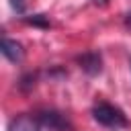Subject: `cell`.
I'll return each mask as SVG.
<instances>
[{
    "instance_id": "obj_4",
    "label": "cell",
    "mask_w": 131,
    "mask_h": 131,
    "mask_svg": "<svg viewBox=\"0 0 131 131\" xmlns=\"http://www.w3.org/2000/svg\"><path fill=\"white\" fill-rule=\"evenodd\" d=\"M8 131H41V123L31 115H18L8 123Z\"/></svg>"
},
{
    "instance_id": "obj_6",
    "label": "cell",
    "mask_w": 131,
    "mask_h": 131,
    "mask_svg": "<svg viewBox=\"0 0 131 131\" xmlns=\"http://www.w3.org/2000/svg\"><path fill=\"white\" fill-rule=\"evenodd\" d=\"M29 25H35V27H49V20L45 14H33L31 18H27Z\"/></svg>"
},
{
    "instance_id": "obj_7",
    "label": "cell",
    "mask_w": 131,
    "mask_h": 131,
    "mask_svg": "<svg viewBox=\"0 0 131 131\" xmlns=\"http://www.w3.org/2000/svg\"><path fill=\"white\" fill-rule=\"evenodd\" d=\"M18 86H20L23 90H31V88L35 86V76H33V74L23 76V78H20V82H18Z\"/></svg>"
},
{
    "instance_id": "obj_10",
    "label": "cell",
    "mask_w": 131,
    "mask_h": 131,
    "mask_svg": "<svg viewBox=\"0 0 131 131\" xmlns=\"http://www.w3.org/2000/svg\"><path fill=\"white\" fill-rule=\"evenodd\" d=\"M129 66H131V61H129Z\"/></svg>"
},
{
    "instance_id": "obj_8",
    "label": "cell",
    "mask_w": 131,
    "mask_h": 131,
    "mask_svg": "<svg viewBox=\"0 0 131 131\" xmlns=\"http://www.w3.org/2000/svg\"><path fill=\"white\" fill-rule=\"evenodd\" d=\"M10 6L18 12V14H23L25 12V6H27V2L25 0H10Z\"/></svg>"
},
{
    "instance_id": "obj_9",
    "label": "cell",
    "mask_w": 131,
    "mask_h": 131,
    "mask_svg": "<svg viewBox=\"0 0 131 131\" xmlns=\"http://www.w3.org/2000/svg\"><path fill=\"white\" fill-rule=\"evenodd\" d=\"M125 27H127V29H131V12H127V14H125Z\"/></svg>"
},
{
    "instance_id": "obj_3",
    "label": "cell",
    "mask_w": 131,
    "mask_h": 131,
    "mask_svg": "<svg viewBox=\"0 0 131 131\" xmlns=\"http://www.w3.org/2000/svg\"><path fill=\"white\" fill-rule=\"evenodd\" d=\"M76 61H78V66L82 68V72H86L88 76H96V74H100V70H102V57H100L98 51H86V53L78 55Z\"/></svg>"
},
{
    "instance_id": "obj_5",
    "label": "cell",
    "mask_w": 131,
    "mask_h": 131,
    "mask_svg": "<svg viewBox=\"0 0 131 131\" xmlns=\"http://www.w3.org/2000/svg\"><path fill=\"white\" fill-rule=\"evenodd\" d=\"M0 51H2V55H4L8 61H12V63H18V61L23 59V55H25L20 43H16L14 39H8V37H2Z\"/></svg>"
},
{
    "instance_id": "obj_1",
    "label": "cell",
    "mask_w": 131,
    "mask_h": 131,
    "mask_svg": "<svg viewBox=\"0 0 131 131\" xmlns=\"http://www.w3.org/2000/svg\"><path fill=\"white\" fill-rule=\"evenodd\" d=\"M92 117H94L96 123H100L104 127H111V129H121V127H127L129 125L125 113L119 106H115L111 102H104V100H100V102L94 104Z\"/></svg>"
},
{
    "instance_id": "obj_2",
    "label": "cell",
    "mask_w": 131,
    "mask_h": 131,
    "mask_svg": "<svg viewBox=\"0 0 131 131\" xmlns=\"http://www.w3.org/2000/svg\"><path fill=\"white\" fill-rule=\"evenodd\" d=\"M39 123L43 127H47L49 131H72V123L66 115H61L59 111H53V108H47V111H39L37 115Z\"/></svg>"
}]
</instances>
